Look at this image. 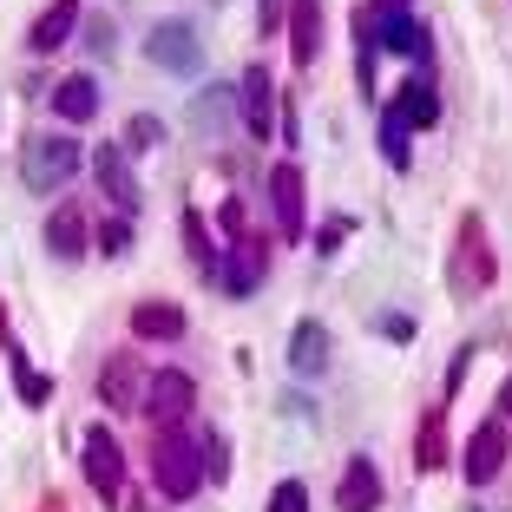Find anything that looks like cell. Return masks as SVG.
Listing matches in <instances>:
<instances>
[{
  "instance_id": "obj_1",
  "label": "cell",
  "mask_w": 512,
  "mask_h": 512,
  "mask_svg": "<svg viewBox=\"0 0 512 512\" xmlns=\"http://www.w3.org/2000/svg\"><path fill=\"white\" fill-rule=\"evenodd\" d=\"M151 486L165 499H197V486H204V440H191L184 427H165L151 440Z\"/></svg>"
},
{
  "instance_id": "obj_2",
  "label": "cell",
  "mask_w": 512,
  "mask_h": 512,
  "mask_svg": "<svg viewBox=\"0 0 512 512\" xmlns=\"http://www.w3.org/2000/svg\"><path fill=\"white\" fill-rule=\"evenodd\" d=\"M73 171H79V145L66 132H46V138H27V145H20V178H27V191L53 197V191L73 184Z\"/></svg>"
},
{
  "instance_id": "obj_3",
  "label": "cell",
  "mask_w": 512,
  "mask_h": 512,
  "mask_svg": "<svg viewBox=\"0 0 512 512\" xmlns=\"http://www.w3.org/2000/svg\"><path fill=\"white\" fill-rule=\"evenodd\" d=\"M145 60L158 66V73L197 79V73H204V40H197L191 20H158V27L145 33Z\"/></svg>"
},
{
  "instance_id": "obj_4",
  "label": "cell",
  "mask_w": 512,
  "mask_h": 512,
  "mask_svg": "<svg viewBox=\"0 0 512 512\" xmlns=\"http://www.w3.org/2000/svg\"><path fill=\"white\" fill-rule=\"evenodd\" d=\"M79 467H86V486L99 499H119V486H125V447H119V434L86 427V434H79Z\"/></svg>"
},
{
  "instance_id": "obj_5",
  "label": "cell",
  "mask_w": 512,
  "mask_h": 512,
  "mask_svg": "<svg viewBox=\"0 0 512 512\" xmlns=\"http://www.w3.org/2000/svg\"><path fill=\"white\" fill-rule=\"evenodd\" d=\"M191 407H197V381L184 375V368H158V375L145 381V407H138V414H145L151 427H178Z\"/></svg>"
},
{
  "instance_id": "obj_6",
  "label": "cell",
  "mask_w": 512,
  "mask_h": 512,
  "mask_svg": "<svg viewBox=\"0 0 512 512\" xmlns=\"http://www.w3.org/2000/svg\"><path fill=\"white\" fill-rule=\"evenodd\" d=\"M92 178H99V191L112 197V211H119V217H132L138 204H145L138 171H132V151H125V145H99V151H92Z\"/></svg>"
},
{
  "instance_id": "obj_7",
  "label": "cell",
  "mask_w": 512,
  "mask_h": 512,
  "mask_svg": "<svg viewBox=\"0 0 512 512\" xmlns=\"http://www.w3.org/2000/svg\"><path fill=\"white\" fill-rule=\"evenodd\" d=\"M506 453H512V434L506 421H480L467 440V453H460V473H467V486H493L499 473H506Z\"/></svg>"
},
{
  "instance_id": "obj_8",
  "label": "cell",
  "mask_w": 512,
  "mask_h": 512,
  "mask_svg": "<svg viewBox=\"0 0 512 512\" xmlns=\"http://www.w3.org/2000/svg\"><path fill=\"white\" fill-rule=\"evenodd\" d=\"M145 362L138 355H106V368H99V401L112 407V414H138L145 407Z\"/></svg>"
},
{
  "instance_id": "obj_9",
  "label": "cell",
  "mask_w": 512,
  "mask_h": 512,
  "mask_svg": "<svg viewBox=\"0 0 512 512\" xmlns=\"http://www.w3.org/2000/svg\"><path fill=\"white\" fill-rule=\"evenodd\" d=\"M263 270H270V256H263V243L237 237L230 250H217V276H211V283H224V296H250V289L263 283Z\"/></svg>"
},
{
  "instance_id": "obj_10",
  "label": "cell",
  "mask_w": 512,
  "mask_h": 512,
  "mask_svg": "<svg viewBox=\"0 0 512 512\" xmlns=\"http://www.w3.org/2000/svg\"><path fill=\"white\" fill-rule=\"evenodd\" d=\"M381 499H388L381 467L368 460V453H355V460L342 467V486H335V512H381Z\"/></svg>"
},
{
  "instance_id": "obj_11",
  "label": "cell",
  "mask_w": 512,
  "mask_h": 512,
  "mask_svg": "<svg viewBox=\"0 0 512 512\" xmlns=\"http://www.w3.org/2000/svg\"><path fill=\"white\" fill-rule=\"evenodd\" d=\"M237 119L250 125V138H270L276 132V86L263 66H250V73L237 79Z\"/></svg>"
},
{
  "instance_id": "obj_12",
  "label": "cell",
  "mask_w": 512,
  "mask_h": 512,
  "mask_svg": "<svg viewBox=\"0 0 512 512\" xmlns=\"http://www.w3.org/2000/svg\"><path fill=\"white\" fill-rule=\"evenodd\" d=\"M375 20V46L381 53H401V60H434V40H427V27L414 14H368Z\"/></svg>"
},
{
  "instance_id": "obj_13",
  "label": "cell",
  "mask_w": 512,
  "mask_h": 512,
  "mask_svg": "<svg viewBox=\"0 0 512 512\" xmlns=\"http://www.w3.org/2000/svg\"><path fill=\"white\" fill-rule=\"evenodd\" d=\"M184 119H191V132L197 138H224L230 125H237V92L230 86H204V92H191V112H184Z\"/></svg>"
},
{
  "instance_id": "obj_14",
  "label": "cell",
  "mask_w": 512,
  "mask_h": 512,
  "mask_svg": "<svg viewBox=\"0 0 512 512\" xmlns=\"http://www.w3.org/2000/svg\"><path fill=\"white\" fill-rule=\"evenodd\" d=\"M46 250H53V263H79L92 250V224L79 204H60V211L46 217Z\"/></svg>"
},
{
  "instance_id": "obj_15",
  "label": "cell",
  "mask_w": 512,
  "mask_h": 512,
  "mask_svg": "<svg viewBox=\"0 0 512 512\" xmlns=\"http://www.w3.org/2000/svg\"><path fill=\"white\" fill-rule=\"evenodd\" d=\"M270 211H276L283 243H296V237H302V171H296V165H276V171H270Z\"/></svg>"
},
{
  "instance_id": "obj_16",
  "label": "cell",
  "mask_w": 512,
  "mask_h": 512,
  "mask_svg": "<svg viewBox=\"0 0 512 512\" xmlns=\"http://www.w3.org/2000/svg\"><path fill=\"white\" fill-rule=\"evenodd\" d=\"M289 60L296 66L322 60V0H289Z\"/></svg>"
},
{
  "instance_id": "obj_17",
  "label": "cell",
  "mask_w": 512,
  "mask_h": 512,
  "mask_svg": "<svg viewBox=\"0 0 512 512\" xmlns=\"http://www.w3.org/2000/svg\"><path fill=\"white\" fill-rule=\"evenodd\" d=\"M73 27H79V0H53L27 27V53H60V46L73 40Z\"/></svg>"
},
{
  "instance_id": "obj_18",
  "label": "cell",
  "mask_w": 512,
  "mask_h": 512,
  "mask_svg": "<svg viewBox=\"0 0 512 512\" xmlns=\"http://www.w3.org/2000/svg\"><path fill=\"white\" fill-rule=\"evenodd\" d=\"M394 119H401L407 125V132H427V125H440V92H434V79H407V86H401V99H394Z\"/></svg>"
},
{
  "instance_id": "obj_19",
  "label": "cell",
  "mask_w": 512,
  "mask_h": 512,
  "mask_svg": "<svg viewBox=\"0 0 512 512\" xmlns=\"http://www.w3.org/2000/svg\"><path fill=\"white\" fill-rule=\"evenodd\" d=\"M53 112H60L66 125H92L99 119V86H92V73H66L60 86H53Z\"/></svg>"
},
{
  "instance_id": "obj_20",
  "label": "cell",
  "mask_w": 512,
  "mask_h": 512,
  "mask_svg": "<svg viewBox=\"0 0 512 512\" xmlns=\"http://www.w3.org/2000/svg\"><path fill=\"white\" fill-rule=\"evenodd\" d=\"M132 335H138V342H178V335H184V309H178V302H158V296L138 302V309H132Z\"/></svg>"
},
{
  "instance_id": "obj_21",
  "label": "cell",
  "mask_w": 512,
  "mask_h": 512,
  "mask_svg": "<svg viewBox=\"0 0 512 512\" xmlns=\"http://www.w3.org/2000/svg\"><path fill=\"white\" fill-rule=\"evenodd\" d=\"M289 368H296V375H322V368H329V329H322V322H296V335H289Z\"/></svg>"
},
{
  "instance_id": "obj_22",
  "label": "cell",
  "mask_w": 512,
  "mask_h": 512,
  "mask_svg": "<svg viewBox=\"0 0 512 512\" xmlns=\"http://www.w3.org/2000/svg\"><path fill=\"white\" fill-rule=\"evenodd\" d=\"M414 467H421V473L447 467V407H427L421 434H414Z\"/></svg>"
},
{
  "instance_id": "obj_23",
  "label": "cell",
  "mask_w": 512,
  "mask_h": 512,
  "mask_svg": "<svg viewBox=\"0 0 512 512\" xmlns=\"http://www.w3.org/2000/svg\"><path fill=\"white\" fill-rule=\"evenodd\" d=\"M375 66H381V46H375V20L368 7H355V79H362V99L375 92Z\"/></svg>"
},
{
  "instance_id": "obj_24",
  "label": "cell",
  "mask_w": 512,
  "mask_h": 512,
  "mask_svg": "<svg viewBox=\"0 0 512 512\" xmlns=\"http://www.w3.org/2000/svg\"><path fill=\"white\" fill-rule=\"evenodd\" d=\"M381 158H388L394 171L414 165V132H407V125L394 119V112H381Z\"/></svg>"
},
{
  "instance_id": "obj_25",
  "label": "cell",
  "mask_w": 512,
  "mask_h": 512,
  "mask_svg": "<svg viewBox=\"0 0 512 512\" xmlns=\"http://www.w3.org/2000/svg\"><path fill=\"white\" fill-rule=\"evenodd\" d=\"M184 250H191L197 276H217V243L204 237V217H197V211H184Z\"/></svg>"
},
{
  "instance_id": "obj_26",
  "label": "cell",
  "mask_w": 512,
  "mask_h": 512,
  "mask_svg": "<svg viewBox=\"0 0 512 512\" xmlns=\"http://www.w3.org/2000/svg\"><path fill=\"white\" fill-rule=\"evenodd\" d=\"M119 145L132 151V158H138V151H158V145H165V119H158V112H132V125H125Z\"/></svg>"
},
{
  "instance_id": "obj_27",
  "label": "cell",
  "mask_w": 512,
  "mask_h": 512,
  "mask_svg": "<svg viewBox=\"0 0 512 512\" xmlns=\"http://www.w3.org/2000/svg\"><path fill=\"white\" fill-rule=\"evenodd\" d=\"M7 355H14V381H20V401H27V407H46V401H53V375H33V368H27V355H20V348H7Z\"/></svg>"
},
{
  "instance_id": "obj_28",
  "label": "cell",
  "mask_w": 512,
  "mask_h": 512,
  "mask_svg": "<svg viewBox=\"0 0 512 512\" xmlns=\"http://www.w3.org/2000/svg\"><path fill=\"white\" fill-rule=\"evenodd\" d=\"M92 250H99V256H125V250H132V217H99Z\"/></svg>"
},
{
  "instance_id": "obj_29",
  "label": "cell",
  "mask_w": 512,
  "mask_h": 512,
  "mask_svg": "<svg viewBox=\"0 0 512 512\" xmlns=\"http://www.w3.org/2000/svg\"><path fill=\"white\" fill-rule=\"evenodd\" d=\"M112 46H119V27H112L106 14H92L86 20V53L92 60H112Z\"/></svg>"
},
{
  "instance_id": "obj_30",
  "label": "cell",
  "mask_w": 512,
  "mask_h": 512,
  "mask_svg": "<svg viewBox=\"0 0 512 512\" xmlns=\"http://www.w3.org/2000/svg\"><path fill=\"white\" fill-rule=\"evenodd\" d=\"M270 512H309V486H302V480H283L270 493Z\"/></svg>"
},
{
  "instance_id": "obj_31",
  "label": "cell",
  "mask_w": 512,
  "mask_h": 512,
  "mask_svg": "<svg viewBox=\"0 0 512 512\" xmlns=\"http://www.w3.org/2000/svg\"><path fill=\"white\" fill-rule=\"evenodd\" d=\"M283 20H289V0H256V27L263 33H276Z\"/></svg>"
},
{
  "instance_id": "obj_32",
  "label": "cell",
  "mask_w": 512,
  "mask_h": 512,
  "mask_svg": "<svg viewBox=\"0 0 512 512\" xmlns=\"http://www.w3.org/2000/svg\"><path fill=\"white\" fill-rule=\"evenodd\" d=\"M342 237H348V217H329V224L316 230V250H322V256H335V243H342Z\"/></svg>"
},
{
  "instance_id": "obj_33",
  "label": "cell",
  "mask_w": 512,
  "mask_h": 512,
  "mask_svg": "<svg viewBox=\"0 0 512 512\" xmlns=\"http://www.w3.org/2000/svg\"><path fill=\"white\" fill-rule=\"evenodd\" d=\"M381 329H388L394 342H407V335H414V322H407V316H381Z\"/></svg>"
},
{
  "instance_id": "obj_34",
  "label": "cell",
  "mask_w": 512,
  "mask_h": 512,
  "mask_svg": "<svg viewBox=\"0 0 512 512\" xmlns=\"http://www.w3.org/2000/svg\"><path fill=\"white\" fill-rule=\"evenodd\" d=\"M368 14H407V0H375Z\"/></svg>"
},
{
  "instance_id": "obj_35",
  "label": "cell",
  "mask_w": 512,
  "mask_h": 512,
  "mask_svg": "<svg viewBox=\"0 0 512 512\" xmlns=\"http://www.w3.org/2000/svg\"><path fill=\"white\" fill-rule=\"evenodd\" d=\"M512 414V375H506V388H499V421Z\"/></svg>"
},
{
  "instance_id": "obj_36",
  "label": "cell",
  "mask_w": 512,
  "mask_h": 512,
  "mask_svg": "<svg viewBox=\"0 0 512 512\" xmlns=\"http://www.w3.org/2000/svg\"><path fill=\"white\" fill-rule=\"evenodd\" d=\"M0 342H7V309H0Z\"/></svg>"
},
{
  "instance_id": "obj_37",
  "label": "cell",
  "mask_w": 512,
  "mask_h": 512,
  "mask_svg": "<svg viewBox=\"0 0 512 512\" xmlns=\"http://www.w3.org/2000/svg\"><path fill=\"white\" fill-rule=\"evenodd\" d=\"M217 7H224V0H217Z\"/></svg>"
}]
</instances>
